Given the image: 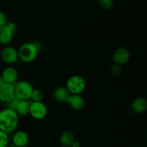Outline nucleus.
<instances>
[{
    "label": "nucleus",
    "instance_id": "aec40b11",
    "mask_svg": "<svg viewBox=\"0 0 147 147\" xmlns=\"http://www.w3.org/2000/svg\"><path fill=\"white\" fill-rule=\"evenodd\" d=\"M111 73L113 76H119L122 73V68L121 66L119 65L113 64L111 67Z\"/></svg>",
    "mask_w": 147,
    "mask_h": 147
},
{
    "label": "nucleus",
    "instance_id": "5701e85b",
    "mask_svg": "<svg viewBox=\"0 0 147 147\" xmlns=\"http://www.w3.org/2000/svg\"><path fill=\"white\" fill-rule=\"evenodd\" d=\"M7 25L8 26L14 33L16 32V31H17V25L15 24V23L12 22H10L7 23Z\"/></svg>",
    "mask_w": 147,
    "mask_h": 147
},
{
    "label": "nucleus",
    "instance_id": "ddd939ff",
    "mask_svg": "<svg viewBox=\"0 0 147 147\" xmlns=\"http://www.w3.org/2000/svg\"><path fill=\"white\" fill-rule=\"evenodd\" d=\"M131 109L138 114L144 113L147 109V100L144 98H137L132 102Z\"/></svg>",
    "mask_w": 147,
    "mask_h": 147
},
{
    "label": "nucleus",
    "instance_id": "20e7f679",
    "mask_svg": "<svg viewBox=\"0 0 147 147\" xmlns=\"http://www.w3.org/2000/svg\"><path fill=\"white\" fill-rule=\"evenodd\" d=\"M14 86V93L15 96L21 100H30L32 93L34 88L30 83L26 80H21Z\"/></svg>",
    "mask_w": 147,
    "mask_h": 147
},
{
    "label": "nucleus",
    "instance_id": "a878e982",
    "mask_svg": "<svg viewBox=\"0 0 147 147\" xmlns=\"http://www.w3.org/2000/svg\"><path fill=\"white\" fill-rule=\"evenodd\" d=\"M6 147H10L9 146H6Z\"/></svg>",
    "mask_w": 147,
    "mask_h": 147
},
{
    "label": "nucleus",
    "instance_id": "4468645a",
    "mask_svg": "<svg viewBox=\"0 0 147 147\" xmlns=\"http://www.w3.org/2000/svg\"><path fill=\"white\" fill-rule=\"evenodd\" d=\"M70 93L65 87H58L53 91V98L58 103H66V100L70 96Z\"/></svg>",
    "mask_w": 147,
    "mask_h": 147
},
{
    "label": "nucleus",
    "instance_id": "dca6fc26",
    "mask_svg": "<svg viewBox=\"0 0 147 147\" xmlns=\"http://www.w3.org/2000/svg\"><path fill=\"white\" fill-rule=\"evenodd\" d=\"M75 140L74 134L70 131H65L60 136V142L63 147H70Z\"/></svg>",
    "mask_w": 147,
    "mask_h": 147
},
{
    "label": "nucleus",
    "instance_id": "bb28decb",
    "mask_svg": "<svg viewBox=\"0 0 147 147\" xmlns=\"http://www.w3.org/2000/svg\"><path fill=\"white\" fill-rule=\"evenodd\" d=\"M70 147H71V146H70Z\"/></svg>",
    "mask_w": 147,
    "mask_h": 147
},
{
    "label": "nucleus",
    "instance_id": "393cba45",
    "mask_svg": "<svg viewBox=\"0 0 147 147\" xmlns=\"http://www.w3.org/2000/svg\"><path fill=\"white\" fill-rule=\"evenodd\" d=\"M4 80H3L2 77H1V76H0V86H1V85L4 84Z\"/></svg>",
    "mask_w": 147,
    "mask_h": 147
},
{
    "label": "nucleus",
    "instance_id": "412c9836",
    "mask_svg": "<svg viewBox=\"0 0 147 147\" xmlns=\"http://www.w3.org/2000/svg\"><path fill=\"white\" fill-rule=\"evenodd\" d=\"M19 101H20V100H19V99L15 96V97H14V98L11 100V101H9V103H6V105H7V109H12V110L14 111V109H15L16 106H17V103H18Z\"/></svg>",
    "mask_w": 147,
    "mask_h": 147
},
{
    "label": "nucleus",
    "instance_id": "0eeeda50",
    "mask_svg": "<svg viewBox=\"0 0 147 147\" xmlns=\"http://www.w3.org/2000/svg\"><path fill=\"white\" fill-rule=\"evenodd\" d=\"M130 56V52L127 48L121 47L115 50L113 54L112 60H113L114 64L122 65L129 62Z\"/></svg>",
    "mask_w": 147,
    "mask_h": 147
},
{
    "label": "nucleus",
    "instance_id": "f8f14e48",
    "mask_svg": "<svg viewBox=\"0 0 147 147\" xmlns=\"http://www.w3.org/2000/svg\"><path fill=\"white\" fill-rule=\"evenodd\" d=\"M66 103L75 111H80L85 106V100L80 95H71L69 96Z\"/></svg>",
    "mask_w": 147,
    "mask_h": 147
},
{
    "label": "nucleus",
    "instance_id": "423d86ee",
    "mask_svg": "<svg viewBox=\"0 0 147 147\" xmlns=\"http://www.w3.org/2000/svg\"><path fill=\"white\" fill-rule=\"evenodd\" d=\"M0 56L1 60L8 65L14 64L19 59L17 50L11 46H5L1 50Z\"/></svg>",
    "mask_w": 147,
    "mask_h": 147
},
{
    "label": "nucleus",
    "instance_id": "2eb2a0df",
    "mask_svg": "<svg viewBox=\"0 0 147 147\" xmlns=\"http://www.w3.org/2000/svg\"><path fill=\"white\" fill-rule=\"evenodd\" d=\"M30 103H31L29 100H20L14 111L19 116H27L30 113Z\"/></svg>",
    "mask_w": 147,
    "mask_h": 147
},
{
    "label": "nucleus",
    "instance_id": "f257e3e1",
    "mask_svg": "<svg viewBox=\"0 0 147 147\" xmlns=\"http://www.w3.org/2000/svg\"><path fill=\"white\" fill-rule=\"evenodd\" d=\"M19 118L15 111L5 109L0 111V130L6 134L12 133L19 124Z\"/></svg>",
    "mask_w": 147,
    "mask_h": 147
},
{
    "label": "nucleus",
    "instance_id": "6e6552de",
    "mask_svg": "<svg viewBox=\"0 0 147 147\" xmlns=\"http://www.w3.org/2000/svg\"><path fill=\"white\" fill-rule=\"evenodd\" d=\"M15 97L14 86L13 84L4 83L0 86V101L7 103Z\"/></svg>",
    "mask_w": 147,
    "mask_h": 147
},
{
    "label": "nucleus",
    "instance_id": "39448f33",
    "mask_svg": "<svg viewBox=\"0 0 147 147\" xmlns=\"http://www.w3.org/2000/svg\"><path fill=\"white\" fill-rule=\"evenodd\" d=\"M48 111L46 105L42 101L31 102L29 114L36 120H42L47 116Z\"/></svg>",
    "mask_w": 147,
    "mask_h": 147
},
{
    "label": "nucleus",
    "instance_id": "f03ea898",
    "mask_svg": "<svg viewBox=\"0 0 147 147\" xmlns=\"http://www.w3.org/2000/svg\"><path fill=\"white\" fill-rule=\"evenodd\" d=\"M40 47L41 45L37 42L24 43L17 50L19 59L23 63H32L37 58Z\"/></svg>",
    "mask_w": 147,
    "mask_h": 147
},
{
    "label": "nucleus",
    "instance_id": "a211bd4d",
    "mask_svg": "<svg viewBox=\"0 0 147 147\" xmlns=\"http://www.w3.org/2000/svg\"><path fill=\"white\" fill-rule=\"evenodd\" d=\"M9 142L8 134L0 130V147H6L8 146Z\"/></svg>",
    "mask_w": 147,
    "mask_h": 147
},
{
    "label": "nucleus",
    "instance_id": "4be33fe9",
    "mask_svg": "<svg viewBox=\"0 0 147 147\" xmlns=\"http://www.w3.org/2000/svg\"><path fill=\"white\" fill-rule=\"evenodd\" d=\"M7 23V16L5 13L0 10V27L4 26Z\"/></svg>",
    "mask_w": 147,
    "mask_h": 147
},
{
    "label": "nucleus",
    "instance_id": "b1692460",
    "mask_svg": "<svg viewBox=\"0 0 147 147\" xmlns=\"http://www.w3.org/2000/svg\"><path fill=\"white\" fill-rule=\"evenodd\" d=\"M80 142H78V141L75 140L74 142H73V144L71 145V147H80Z\"/></svg>",
    "mask_w": 147,
    "mask_h": 147
},
{
    "label": "nucleus",
    "instance_id": "9b49d317",
    "mask_svg": "<svg viewBox=\"0 0 147 147\" xmlns=\"http://www.w3.org/2000/svg\"><path fill=\"white\" fill-rule=\"evenodd\" d=\"M28 142L29 136L24 131H18L13 135L12 144L15 147H25Z\"/></svg>",
    "mask_w": 147,
    "mask_h": 147
},
{
    "label": "nucleus",
    "instance_id": "7ed1b4c3",
    "mask_svg": "<svg viewBox=\"0 0 147 147\" xmlns=\"http://www.w3.org/2000/svg\"><path fill=\"white\" fill-rule=\"evenodd\" d=\"M66 88L71 95H80L86 88V82L80 76H73L66 82Z\"/></svg>",
    "mask_w": 147,
    "mask_h": 147
},
{
    "label": "nucleus",
    "instance_id": "f3484780",
    "mask_svg": "<svg viewBox=\"0 0 147 147\" xmlns=\"http://www.w3.org/2000/svg\"><path fill=\"white\" fill-rule=\"evenodd\" d=\"M43 97H44V94L41 90L34 89L32 93L30 100H32V102H40L42 100Z\"/></svg>",
    "mask_w": 147,
    "mask_h": 147
},
{
    "label": "nucleus",
    "instance_id": "1a4fd4ad",
    "mask_svg": "<svg viewBox=\"0 0 147 147\" xmlns=\"http://www.w3.org/2000/svg\"><path fill=\"white\" fill-rule=\"evenodd\" d=\"M1 76L2 77L4 83L14 85L18 79L19 74L18 71L15 67L12 66H9L3 70Z\"/></svg>",
    "mask_w": 147,
    "mask_h": 147
},
{
    "label": "nucleus",
    "instance_id": "9d476101",
    "mask_svg": "<svg viewBox=\"0 0 147 147\" xmlns=\"http://www.w3.org/2000/svg\"><path fill=\"white\" fill-rule=\"evenodd\" d=\"M14 34V32L7 25V24L0 27V45L8 46L12 41Z\"/></svg>",
    "mask_w": 147,
    "mask_h": 147
},
{
    "label": "nucleus",
    "instance_id": "6ab92c4d",
    "mask_svg": "<svg viewBox=\"0 0 147 147\" xmlns=\"http://www.w3.org/2000/svg\"><path fill=\"white\" fill-rule=\"evenodd\" d=\"M113 0H98V4L104 9H110L113 7Z\"/></svg>",
    "mask_w": 147,
    "mask_h": 147
}]
</instances>
